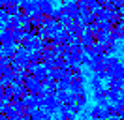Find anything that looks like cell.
Segmentation results:
<instances>
[{
	"mask_svg": "<svg viewBox=\"0 0 124 120\" xmlns=\"http://www.w3.org/2000/svg\"><path fill=\"white\" fill-rule=\"evenodd\" d=\"M107 90V101L109 103H115L116 99H120L124 96V86H109Z\"/></svg>",
	"mask_w": 124,
	"mask_h": 120,
	"instance_id": "6da1fadb",
	"label": "cell"
},
{
	"mask_svg": "<svg viewBox=\"0 0 124 120\" xmlns=\"http://www.w3.org/2000/svg\"><path fill=\"white\" fill-rule=\"evenodd\" d=\"M53 2L51 0H39V2H36V11H38L39 15H49L51 11H53Z\"/></svg>",
	"mask_w": 124,
	"mask_h": 120,
	"instance_id": "7a4b0ae2",
	"label": "cell"
},
{
	"mask_svg": "<svg viewBox=\"0 0 124 120\" xmlns=\"http://www.w3.org/2000/svg\"><path fill=\"white\" fill-rule=\"evenodd\" d=\"M81 92H85V82L79 81V79H73V81L70 82V94L77 96V94H81Z\"/></svg>",
	"mask_w": 124,
	"mask_h": 120,
	"instance_id": "3957f363",
	"label": "cell"
},
{
	"mask_svg": "<svg viewBox=\"0 0 124 120\" xmlns=\"http://www.w3.org/2000/svg\"><path fill=\"white\" fill-rule=\"evenodd\" d=\"M90 88H92V90H100V88H103V81H100L96 75H92V77H90Z\"/></svg>",
	"mask_w": 124,
	"mask_h": 120,
	"instance_id": "277c9868",
	"label": "cell"
},
{
	"mask_svg": "<svg viewBox=\"0 0 124 120\" xmlns=\"http://www.w3.org/2000/svg\"><path fill=\"white\" fill-rule=\"evenodd\" d=\"M75 120H86V118H75Z\"/></svg>",
	"mask_w": 124,
	"mask_h": 120,
	"instance_id": "5b68a950",
	"label": "cell"
}]
</instances>
